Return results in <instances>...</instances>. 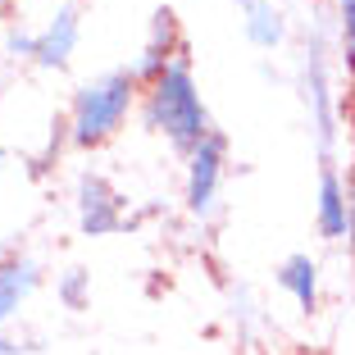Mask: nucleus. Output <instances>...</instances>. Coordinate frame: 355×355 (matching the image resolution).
<instances>
[{
	"mask_svg": "<svg viewBox=\"0 0 355 355\" xmlns=\"http://www.w3.org/2000/svg\"><path fill=\"white\" fill-rule=\"evenodd\" d=\"M37 287H42V264L32 255H19V251L0 255V324H10Z\"/></svg>",
	"mask_w": 355,
	"mask_h": 355,
	"instance_id": "1a4fd4ad",
	"label": "nucleus"
},
{
	"mask_svg": "<svg viewBox=\"0 0 355 355\" xmlns=\"http://www.w3.org/2000/svg\"><path fill=\"white\" fill-rule=\"evenodd\" d=\"M314 223L324 241H346L351 237V182L333 164L319 168V187H314Z\"/></svg>",
	"mask_w": 355,
	"mask_h": 355,
	"instance_id": "0eeeda50",
	"label": "nucleus"
},
{
	"mask_svg": "<svg viewBox=\"0 0 355 355\" xmlns=\"http://www.w3.org/2000/svg\"><path fill=\"white\" fill-rule=\"evenodd\" d=\"M305 101H310V123L319 137V155L324 164H333V141H337V96L328 83V60H324V42L310 37L305 46Z\"/></svg>",
	"mask_w": 355,
	"mask_h": 355,
	"instance_id": "39448f33",
	"label": "nucleus"
},
{
	"mask_svg": "<svg viewBox=\"0 0 355 355\" xmlns=\"http://www.w3.org/2000/svg\"><path fill=\"white\" fill-rule=\"evenodd\" d=\"M223 159H228V141H223V132H209L205 141L187 155V182H182L187 214L205 219L209 209H214V196H219V182H223Z\"/></svg>",
	"mask_w": 355,
	"mask_h": 355,
	"instance_id": "423d86ee",
	"label": "nucleus"
},
{
	"mask_svg": "<svg viewBox=\"0 0 355 355\" xmlns=\"http://www.w3.org/2000/svg\"><path fill=\"white\" fill-rule=\"evenodd\" d=\"M73 205H78V228L83 237H110L128 223V209L123 196L114 191V182L105 173H78V187H73Z\"/></svg>",
	"mask_w": 355,
	"mask_h": 355,
	"instance_id": "20e7f679",
	"label": "nucleus"
},
{
	"mask_svg": "<svg viewBox=\"0 0 355 355\" xmlns=\"http://www.w3.org/2000/svg\"><path fill=\"white\" fill-rule=\"evenodd\" d=\"M78 32H83V23H78V10L64 0L60 10L46 19L42 32H19L14 28L10 37H5V46H10V55H28L37 69H69V60H73L78 51Z\"/></svg>",
	"mask_w": 355,
	"mask_h": 355,
	"instance_id": "7ed1b4c3",
	"label": "nucleus"
},
{
	"mask_svg": "<svg viewBox=\"0 0 355 355\" xmlns=\"http://www.w3.org/2000/svg\"><path fill=\"white\" fill-rule=\"evenodd\" d=\"M137 96H141V78L132 69H110V73L83 83L73 92V105H69V141L83 150L110 141L123 128Z\"/></svg>",
	"mask_w": 355,
	"mask_h": 355,
	"instance_id": "f03ea898",
	"label": "nucleus"
},
{
	"mask_svg": "<svg viewBox=\"0 0 355 355\" xmlns=\"http://www.w3.org/2000/svg\"><path fill=\"white\" fill-rule=\"evenodd\" d=\"M173 60H182V28H178V14L168 10V5H159V10L150 14V37H146V46H141V55H137L132 73L146 87V83H155Z\"/></svg>",
	"mask_w": 355,
	"mask_h": 355,
	"instance_id": "6e6552de",
	"label": "nucleus"
},
{
	"mask_svg": "<svg viewBox=\"0 0 355 355\" xmlns=\"http://www.w3.org/2000/svg\"><path fill=\"white\" fill-rule=\"evenodd\" d=\"M337 42H342V69L355 78V0H337Z\"/></svg>",
	"mask_w": 355,
	"mask_h": 355,
	"instance_id": "ddd939ff",
	"label": "nucleus"
},
{
	"mask_svg": "<svg viewBox=\"0 0 355 355\" xmlns=\"http://www.w3.org/2000/svg\"><path fill=\"white\" fill-rule=\"evenodd\" d=\"M55 296H60L64 310H87V301H92V273H87V269L60 273V282H55Z\"/></svg>",
	"mask_w": 355,
	"mask_h": 355,
	"instance_id": "f8f14e48",
	"label": "nucleus"
},
{
	"mask_svg": "<svg viewBox=\"0 0 355 355\" xmlns=\"http://www.w3.org/2000/svg\"><path fill=\"white\" fill-rule=\"evenodd\" d=\"M273 278H278V287L296 301V310H305V314L319 310V260H314V255H305V251L287 255Z\"/></svg>",
	"mask_w": 355,
	"mask_h": 355,
	"instance_id": "9b49d317",
	"label": "nucleus"
},
{
	"mask_svg": "<svg viewBox=\"0 0 355 355\" xmlns=\"http://www.w3.org/2000/svg\"><path fill=\"white\" fill-rule=\"evenodd\" d=\"M32 346H23V342H14V337H0V355H28Z\"/></svg>",
	"mask_w": 355,
	"mask_h": 355,
	"instance_id": "4468645a",
	"label": "nucleus"
},
{
	"mask_svg": "<svg viewBox=\"0 0 355 355\" xmlns=\"http://www.w3.org/2000/svg\"><path fill=\"white\" fill-rule=\"evenodd\" d=\"M237 10H241V32L255 51H278L287 42V19L273 0H237Z\"/></svg>",
	"mask_w": 355,
	"mask_h": 355,
	"instance_id": "9d476101",
	"label": "nucleus"
},
{
	"mask_svg": "<svg viewBox=\"0 0 355 355\" xmlns=\"http://www.w3.org/2000/svg\"><path fill=\"white\" fill-rule=\"evenodd\" d=\"M141 114H146V128L155 137H164L178 155H191V150L205 141L214 128H209V110L200 101L196 73H191V60H173L155 83L141 87Z\"/></svg>",
	"mask_w": 355,
	"mask_h": 355,
	"instance_id": "f257e3e1",
	"label": "nucleus"
}]
</instances>
